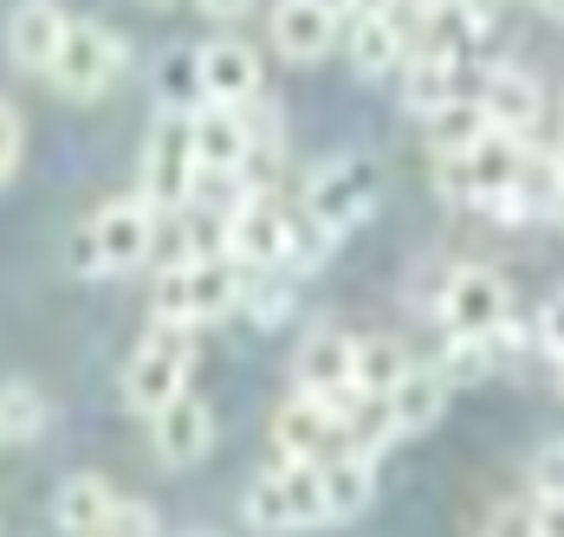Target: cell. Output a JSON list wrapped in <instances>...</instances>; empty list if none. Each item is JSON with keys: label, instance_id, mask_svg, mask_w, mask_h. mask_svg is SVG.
Here are the masks:
<instances>
[{"label": "cell", "instance_id": "6da1fadb", "mask_svg": "<svg viewBox=\"0 0 564 537\" xmlns=\"http://www.w3.org/2000/svg\"><path fill=\"white\" fill-rule=\"evenodd\" d=\"M383 201V162L370 150H344V156L318 162L312 182H305V215H312V233L325 246H338L344 233H357L364 220L377 215Z\"/></svg>", "mask_w": 564, "mask_h": 537}, {"label": "cell", "instance_id": "7a4b0ae2", "mask_svg": "<svg viewBox=\"0 0 564 537\" xmlns=\"http://www.w3.org/2000/svg\"><path fill=\"white\" fill-rule=\"evenodd\" d=\"M247 298V266L234 253H182L163 278H156V318L170 324H215Z\"/></svg>", "mask_w": 564, "mask_h": 537}, {"label": "cell", "instance_id": "3957f363", "mask_svg": "<svg viewBox=\"0 0 564 537\" xmlns=\"http://www.w3.org/2000/svg\"><path fill=\"white\" fill-rule=\"evenodd\" d=\"M195 182H202V162H195V130H188V110H156L150 123V143H143V182L137 195L156 208V215H175L195 201Z\"/></svg>", "mask_w": 564, "mask_h": 537}, {"label": "cell", "instance_id": "277c9868", "mask_svg": "<svg viewBox=\"0 0 564 537\" xmlns=\"http://www.w3.org/2000/svg\"><path fill=\"white\" fill-rule=\"evenodd\" d=\"M188 376H195V330H188V324L156 318L150 324V337L137 343L130 370H123V402H130L137 415H156L170 395L188 388Z\"/></svg>", "mask_w": 564, "mask_h": 537}, {"label": "cell", "instance_id": "5b68a950", "mask_svg": "<svg viewBox=\"0 0 564 537\" xmlns=\"http://www.w3.org/2000/svg\"><path fill=\"white\" fill-rule=\"evenodd\" d=\"M117 72H123V40H117L105 20H72L65 40H58V53H53V65H46L53 91L58 98H72V105L105 98Z\"/></svg>", "mask_w": 564, "mask_h": 537}, {"label": "cell", "instance_id": "8992f818", "mask_svg": "<svg viewBox=\"0 0 564 537\" xmlns=\"http://www.w3.org/2000/svg\"><path fill=\"white\" fill-rule=\"evenodd\" d=\"M525 136H512V130H487V136H474L467 150H448L442 156V188L454 182V201H500L512 182H519V162H525Z\"/></svg>", "mask_w": 564, "mask_h": 537}, {"label": "cell", "instance_id": "52a82bcc", "mask_svg": "<svg viewBox=\"0 0 564 537\" xmlns=\"http://www.w3.org/2000/svg\"><path fill=\"white\" fill-rule=\"evenodd\" d=\"M221 253H234L240 266H292L299 260V233H292V220L253 188V195H240L221 220Z\"/></svg>", "mask_w": 564, "mask_h": 537}, {"label": "cell", "instance_id": "ba28073f", "mask_svg": "<svg viewBox=\"0 0 564 537\" xmlns=\"http://www.w3.org/2000/svg\"><path fill=\"white\" fill-rule=\"evenodd\" d=\"M85 227H91V240H98V260H105V272H137L143 260H150V246H156V208H150L143 195L105 201V208L85 220Z\"/></svg>", "mask_w": 564, "mask_h": 537}, {"label": "cell", "instance_id": "9c48e42d", "mask_svg": "<svg viewBox=\"0 0 564 537\" xmlns=\"http://www.w3.org/2000/svg\"><path fill=\"white\" fill-rule=\"evenodd\" d=\"M442 324L448 330H500L512 311V298H507V278L494 266H454L448 272V285H442Z\"/></svg>", "mask_w": 564, "mask_h": 537}, {"label": "cell", "instance_id": "30bf717a", "mask_svg": "<svg viewBox=\"0 0 564 537\" xmlns=\"http://www.w3.org/2000/svg\"><path fill=\"white\" fill-rule=\"evenodd\" d=\"M273 440H280V460H332L344 447V428L332 415L325 395H285L280 415H273Z\"/></svg>", "mask_w": 564, "mask_h": 537}, {"label": "cell", "instance_id": "8fae6325", "mask_svg": "<svg viewBox=\"0 0 564 537\" xmlns=\"http://www.w3.org/2000/svg\"><path fill=\"white\" fill-rule=\"evenodd\" d=\"M188 130H195V162L202 175H247L253 156V136H247V110L240 105H202L188 110Z\"/></svg>", "mask_w": 564, "mask_h": 537}, {"label": "cell", "instance_id": "7c38bea8", "mask_svg": "<svg viewBox=\"0 0 564 537\" xmlns=\"http://www.w3.org/2000/svg\"><path fill=\"white\" fill-rule=\"evenodd\" d=\"M150 440H156V453H163L170 467H195V460L215 447V408L182 388V395H170V402L150 415Z\"/></svg>", "mask_w": 564, "mask_h": 537}, {"label": "cell", "instance_id": "4fadbf2b", "mask_svg": "<svg viewBox=\"0 0 564 537\" xmlns=\"http://www.w3.org/2000/svg\"><path fill=\"white\" fill-rule=\"evenodd\" d=\"M195 72H202L208 105H253L260 98V53L247 40H208L195 53Z\"/></svg>", "mask_w": 564, "mask_h": 537}, {"label": "cell", "instance_id": "5bb4252c", "mask_svg": "<svg viewBox=\"0 0 564 537\" xmlns=\"http://www.w3.org/2000/svg\"><path fill=\"white\" fill-rule=\"evenodd\" d=\"M65 7L58 0H20L13 13H7V58L20 65V72H46L58 53V40H65Z\"/></svg>", "mask_w": 564, "mask_h": 537}, {"label": "cell", "instance_id": "9a60e30c", "mask_svg": "<svg viewBox=\"0 0 564 537\" xmlns=\"http://www.w3.org/2000/svg\"><path fill=\"white\" fill-rule=\"evenodd\" d=\"M292 382H299L305 395H338V388H357V337H344V330H312V337L299 343Z\"/></svg>", "mask_w": 564, "mask_h": 537}, {"label": "cell", "instance_id": "2e32d148", "mask_svg": "<svg viewBox=\"0 0 564 537\" xmlns=\"http://www.w3.org/2000/svg\"><path fill=\"white\" fill-rule=\"evenodd\" d=\"M273 46L292 65H318V58L338 46V20L318 0H280L273 7Z\"/></svg>", "mask_w": 564, "mask_h": 537}, {"label": "cell", "instance_id": "e0dca14e", "mask_svg": "<svg viewBox=\"0 0 564 537\" xmlns=\"http://www.w3.org/2000/svg\"><path fill=\"white\" fill-rule=\"evenodd\" d=\"M111 512H117V492L105 473H72L53 498V518L65 537H105L111 531Z\"/></svg>", "mask_w": 564, "mask_h": 537}, {"label": "cell", "instance_id": "ac0fdd59", "mask_svg": "<svg viewBox=\"0 0 564 537\" xmlns=\"http://www.w3.org/2000/svg\"><path fill=\"white\" fill-rule=\"evenodd\" d=\"M480 110L494 130H512V136H532V123L545 117V98H539V78L519 72V65H500L480 91Z\"/></svg>", "mask_w": 564, "mask_h": 537}, {"label": "cell", "instance_id": "d6986e66", "mask_svg": "<svg viewBox=\"0 0 564 537\" xmlns=\"http://www.w3.org/2000/svg\"><path fill=\"white\" fill-rule=\"evenodd\" d=\"M318 473H325V512H332V525L370 512V498H377V453L338 447L332 460H318Z\"/></svg>", "mask_w": 564, "mask_h": 537}, {"label": "cell", "instance_id": "ffe728a7", "mask_svg": "<svg viewBox=\"0 0 564 537\" xmlns=\"http://www.w3.org/2000/svg\"><path fill=\"white\" fill-rule=\"evenodd\" d=\"M448 408V382L435 363H409L390 388V415H395V434H429Z\"/></svg>", "mask_w": 564, "mask_h": 537}, {"label": "cell", "instance_id": "44dd1931", "mask_svg": "<svg viewBox=\"0 0 564 537\" xmlns=\"http://www.w3.org/2000/svg\"><path fill=\"white\" fill-rule=\"evenodd\" d=\"M344 53H350V65H357V78H390L395 65H402L395 7H357V26H350Z\"/></svg>", "mask_w": 564, "mask_h": 537}, {"label": "cell", "instance_id": "7402d4cb", "mask_svg": "<svg viewBox=\"0 0 564 537\" xmlns=\"http://www.w3.org/2000/svg\"><path fill=\"white\" fill-rule=\"evenodd\" d=\"M454 65H460V53H448V46H422L415 58H402V105L415 117L442 110L454 98Z\"/></svg>", "mask_w": 564, "mask_h": 537}, {"label": "cell", "instance_id": "603a6c76", "mask_svg": "<svg viewBox=\"0 0 564 537\" xmlns=\"http://www.w3.org/2000/svg\"><path fill=\"white\" fill-rule=\"evenodd\" d=\"M500 343H507V324L500 330H448V350H442V382L448 388H467V382H487L494 363H500Z\"/></svg>", "mask_w": 564, "mask_h": 537}, {"label": "cell", "instance_id": "cb8c5ba5", "mask_svg": "<svg viewBox=\"0 0 564 537\" xmlns=\"http://www.w3.org/2000/svg\"><path fill=\"white\" fill-rule=\"evenodd\" d=\"M53 421V402L40 395V382L7 376L0 382V447H33Z\"/></svg>", "mask_w": 564, "mask_h": 537}, {"label": "cell", "instance_id": "d4e9b609", "mask_svg": "<svg viewBox=\"0 0 564 537\" xmlns=\"http://www.w3.org/2000/svg\"><path fill=\"white\" fill-rule=\"evenodd\" d=\"M273 473H280V498H285V518H292V531L332 525V512H325V473H318V460H280Z\"/></svg>", "mask_w": 564, "mask_h": 537}, {"label": "cell", "instance_id": "484cf974", "mask_svg": "<svg viewBox=\"0 0 564 537\" xmlns=\"http://www.w3.org/2000/svg\"><path fill=\"white\" fill-rule=\"evenodd\" d=\"M480 26H487V7H480V0H429V7H422V40H429V46L460 53L467 40H480Z\"/></svg>", "mask_w": 564, "mask_h": 537}, {"label": "cell", "instance_id": "4316f807", "mask_svg": "<svg viewBox=\"0 0 564 537\" xmlns=\"http://www.w3.org/2000/svg\"><path fill=\"white\" fill-rule=\"evenodd\" d=\"M494 123H487V110L480 98H448L442 110H429V136H435V150L448 156V150H467L474 136H487Z\"/></svg>", "mask_w": 564, "mask_h": 537}, {"label": "cell", "instance_id": "83f0119b", "mask_svg": "<svg viewBox=\"0 0 564 537\" xmlns=\"http://www.w3.org/2000/svg\"><path fill=\"white\" fill-rule=\"evenodd\" d=\"M402 370H409V357H402V343H395V337H357V388L390 395Z\"/></svg>", "mask_w": 564, "mask_h": 537}, {"label": "cell", "instance_id": "f1b7e54d", "mask_svg": "<svg viewBox=\"0 0 564 537\" xmlns=\"http://www.w3.org/2000/svg\"><path fill=\"white\" fill-rule=\"evenodd\" d=\"M247 525H253L260 537H285V531H292V518H285V498H280V473H273V467L247 485Z\"/></svg>", "mask_w": 564, "mask_h": 537}, {"label": "cell", "instance_id": "f546056e", "mask_svg": "<svg viewBox=\"0 0 564 537\" xmlns=\"http://www.w3.org/2000/svg\"><path fill=\"white\" fill-rule=\"evenodd\" d=\"M156 85H163V105H170V110L202 105V72H195V53H170V58H163V72H156Z\"/></svg>", "mask_w": 564, "mask_h": 537}, {"label": "cell", "instance_id": "4dcf8cb0", "mask_svg": "<svg viewBox=\"0 0 564 537\" xmlns=\"http://www.w3.org/2000/svg\"><path fill=\"white\" fill-rule=\"evenodd\" d=\"M240 305L253 311V324L273 330V324L292 311V285H285V278H247V298H240Z\"/></svg>", "mask_w": 564, "mask_h": 537}, {"label": "cell", "instance_id": "1f68e13d", "mask_svg": "<svg viewBox=\"0 0 564 537\" xmlns=\"http://www.w3.org/2000/svg\"><path fill=\"white\" fill-rule=\"evenodd\" d=\"M532 492L539 498H564V440H545L532 453Z\"/></svg>", "mask_w": 564, "mask_h": 537}, {"label": "cell", "instance_id": "d6a6232c", "mask_svg": "<svg viewBox=\"0 0 564 537\" xmlns=\"http://www.w3.org/2000/svg\"><path fill=\"white\" fill-rule=\"evenodd\" d=\"M20 143H26V130H20V110L0 98V188L13 182V168H20Z\"/></svg>", "mask_w": 564, "mask_h": 537}, {"label": "cell", "instance_id": "836d02e7", "mask_svg": "<svg viewBox=\"0 0 564 537\" xmlns=\"http://www.w3.org/2000/svg\"><path fill=\"white\" fill-rule=\"evenodd\" d=\"M105 537H156V512H150V505H137V498H117L111 531H105Z\"/></svg>", "mask_w": 564, "mask_h": 537}, {"label": "cell", "instance_id": "e575fe53", "mask_svg": "<svg viewBox=\"0 0 564 537\" xmlns=\"http://www.w3.org/2000/svg\"><path fill=\"white\" fill-rule=\"evenodd\" d=\"M65 266L78 272V278H105V260H98V240H91V227H78V233H72V253H65Z\"/></svg>", "mask_w": 564, "mask_h": 537}, {"label": "cell", "instance_id": "d590c367", "mask_svg": "<svg viewBox=\"0 0 564 537\" xmlns=\"http://www.w3.org/2000/svg\"><path fill=\"white\" fill-rule=\"evenodd\" d=\"M539 343H545L552 357L564 350V292H552V298L539 305Z\"/></svg>", "mask_w": 564, "mask_h": 537}, {"label": "cell", "instance_id": "8d00e7d4", "mask_svg": "<svg viewBox=\"0 0 564 537\" xmlns=\"http://www.w3.org/2000/svg\"><path fill=\"white\" fill-rule=\"evenodd\" d=\"M487 537H539L532 531V505H500L487 518Z\"/></svg>", "mask_w": 564, "mask_h": 537}, {"label": "cell", "instance_id": "74e56055", "mask_svg": "<svg viewBox=\"0 0 564 537\" xmlns=\"http://www.w3.org/2000/svg\"><path fill=\"white\" fill-rule=\"evenodd\" d=\"M532 531L539 537H564V498H539V505H532Z\"/></svg>", "mask_w": 564, "mask_h": 537}, {"label": "cell", "instance_id": "f35d334b", "mask_svg": "<svg viewBox=\"0 0 564 537\" xmlns=\"http://www.w3.org/2000/svg\"><path fill=\"white\" fill-rule=\"evenodd\" d=\"M195 7H202L208 20H240V13H247L253 0H195Z\"/></svg>", "mask_w": 564, "mask_h": 537}, {"label": "cell", "instance_id": "ab89813d", "mask_svg": "<svg viewBox=\"0 0 564 537\" xmlns=\"http://www.w3.org/2000/svg\"><path fill=\"white\" fill-rule=\"evenodd\" d=\"M318 7H325V13H332V20H344V13H357V7H364V0H318Z\"/></svg>", "mask_w": 564, "mask_h": 537}, {"label": "cell", "instance_id": "60d3db41", "mask_svg": "<svg viewBox=\"0 0 564 537\" xmlns=\"http://www.w3.org/2000/svg\"><path fill=\"white\" fill-rule=\"evenodd\" d=\"M539 13H552V20H564V0H532Z\"/></svg>", "mask_w": 564, "mask_h": 537}, {"label": "cell", "instance_id": "b9f144b4", "mask_svg": "<svg viewBox=\"0 0 564 537\" xmlns=\"http://www.w3.org/2000/svg\"><path fill=\"white\" fill-rule=\"evenodd\" d=\"M552 382H558V395H564V350L552 357Z\"/></svg>", "mask_w": 564, "mask_h": 537}, {"label": "cell", "instance_id": "7bdbcfd3", "mask_svg": "<svg viewBox=\"0 0 564 537\" xmlns=\"http://www.w3.org/2000/svg\"><path fill=\"white\" fill-rule=\"evenodd\" d=\"M182 537H221V531H182Z\"/></svg>", "mask_w": 564, "mask_h": 537}, {"label": "cell", "instance_id": "ee69618b", "mask_svg": "<svg viewBox=\"0 0 564 537\" xmlns=\"http://www.w3.org/2000/svg\"><path fill=\"white\" fill-rule=\"evenodd\" d=\"M480 7H500V0H480Z\"/></svg>", "mask_w": 564, "mask_h": 537}, {"label": "cell", "instance_id": "f6af8a7d", "mask_svg": "<svg viewBox=\"0 0 564 537\" xmlns=\"http://www.w3.org/2000/svg\"><path fill=\"white\" fill-rule=\"evenodd\" d=\"M150 7H170V0H150Z\"/></svg>", "mask_w": 564, "mask_h": 537}, {"label": "cell", "instance_id": "bcb514c9", "mask_svg": "<svg viewBox=\"0 0 564 537\" xmlns=\"http://www.w3.org/2000/svg\"><path fill=\"white\" fill-rule=\"evenodd\" d=\"M558 130H564V117H558ZM558 156H564V150H558Z\"/></svg>", "mask_w": 564, "mask_h": 537}]
</instances>
